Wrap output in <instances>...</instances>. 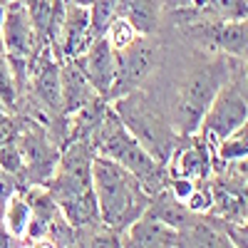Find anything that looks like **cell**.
<instances>
[{"label": "cell", "mask_w": 248, "mask_h": 248, "mask_svg": "<svg viewBox=\"0 0 248 248\" xmlns=\"http://www.w3.org/2000/svg\"><path fill=\"white\" fill-rule=\"evenodd\" d=\"M246 122H248V97L241 90L238 82L229 79L221 87V92L216 94V99L211 102L209 112L203 114L196 134L214 149L216 144H221L226 137L233 134Z\"/></svg>", "instance_id": "8992f818"}, {"label": "cell", "mask_w": 248, "mask_h": 248, "mask_svg": "<svg viewBox=\"0 0 248 248\" xmlns=\"http://www.w3.org/2000/svg\"><path fill=\"white\" fill-rule=\"evenodd\" d=\"M65 3H72V5H82V8H90L94 0H65Z\"/></svg>", "instance_id": "4316f807"}, {"label": "cell", "mask_w": 248, "mask_h": 248, "mask_svg": "<svg viewBox=\"0 0 248 248\" xmlns=\"http://www.w3.org/2000/svg\"><path fill=\"white\" fill-rule=\"evenodd\" d=\"M90 248H122V238L117 231L105 226V231H99L90 238Z\"/></svg>", "instance_id": "603a6c76"}, {"label": "cell", "mask_w": 248, "mask_h": 248, "mask_svg": "<svg viewBox=\"0 0 248 248\" xmlns=\"http://www.w3.org/2000/svg\"><path fill=\"white\" fill-rule=\"evenodd\" d=\"M184 248H236L231 238L221 236L218 231L209 229L203 223H191L189 226V243H181Z\"/></svg>", "instance_id": "ac0fdd59"}, {"label": "cell", "mask_w": 248, "mask_h": 248, "mask_svg": "<svg viewBox=\"0 0 248 248\" xmlns=\"http://www.w3.org/2000/svg\"><path fill=\"white\" fill-rule=\"evenodd\" d=\"M0 45H3V55L10 60L13 70H25L28 62H32L40 52L37 47H45L43 37L37 35L30 20L28 5L20 0L5 3L3 25H0Z\"/></svg>", "instance_id": "52a82bcc"}, {"label": "cell", "mask_w": 248, "mask_h": 248, "mask_svg": "<svg viewBox=\"0 0 248 248\" xmlns=\"http://www.w3.org/2000/svg\"><path fill=\"white\" fill-rule=\"evenodd\" d=\"M159 60V43L152 37H137L132 45L114 50V85L109 99H119L129 92H137L139 85L152 75Z\"/></svg>", "instance_id": "ba28073f"}, {"label": "cell", "mask_w": 248, "mask_h": 248, "mask_svg": "<svg viewBox=\"0 0 248 248\" xmlns=\"http://www.w3.org/2000/svg\"><path fill=\"white\" fill-rule=\"evenodd\" d=\"M211 45L231 57L248 60V17L231 23H206Z\"/></svg>", "instance_id": "4fadbf2b"}, {"label": "cell", "mask_w": 248, "mask_h": 248, "mask_svg": "<svg viewBox=\"0 0 248 248\" xmlns=\"http://www.w3.org/2000/svg\"><path fill=\"white\" fill-rule=\"evenodd\" d=\"M23 167H25V156L17 144H13V141L0 144V169L8 174H17V171H23Z\"/></svg>", "instance_id": "7402d4cb"}, {"label": "cell", "mask_w": 248, "mask_h": 248, "mask_svg": "<svg viewBox=\"0 0 248 248\" xmlns=\"http://www.w3.org/2000/svg\"><path fill=\"white\" fill-rule=\"evenodd\" d=\"M94 154L112 159L122 169H127L132 176L141 181V186L152 196L164 191V164H159L141 144L127 132V127L119 122L114 112L99 117L97 124V141H94Z\"/></svg>", "instance_id": "3957f363"}, {"label": "cell", "mask_w": 248, "mask_h": 248, "mask_svg": "<svg viewBox=\"0 0 248 248\" xmlns=\"http://www.w3.org/2000/svg\"><path fill=\"white\" fill-rule=\"evenodd\" d=\"M0 248H15V238L5 229H0Z\"/></svg>", "instance_id": "d4e9b609"}, {"label": "cell", "mask_w": 248, "mask_h": 248, "mask_svg": "<svg viewBox=\"0 0 248 248\" xmlns=\"http://www.w3.org/2000/svg\"><path fill=\"white\" fill-rule=\"evenodd\" d=\"M30 221H32V206L25 196L20 194H10L5 201V214H3V223H5V231L17 241V238H25L28 229H30Z\"/></svg>", "instance_id": "2e32d148"}, {"label": "cell", "mask_w": 248, "mask_h": 248, "mask_svg": "<svg viewBox=\"0 0 248 248\" xmlns=\"http://www.w3.org/2000/svg\"><path fill=\"white\" fill-rule=\"evenodd\" d=\"M112 112L119 117V122L127 127V132L147 149L159 164H169L174 149H176V132L174 124H169L161 117V112L149 105V99L139 90L129 92L112 102Z\"/></svg>", "instance_id": "277c9868"}, {"label": "cell", "mask_w": 248, "mask_h": 248, "mask_svg": "<svg viewBox=\"0 0 248 248\" xmlns=\"http://www.w3.org/2000/svg\"><path fill=\"white\" fill-rule=\"evenodd\" d=\"M94 149L87 141H75L52 169L50 196L70 226H92L99 221L97 199L92 191Z\"/></svg>", "instance_id": "7a4b0ae2"}, {"label": "cell", "mask_w": 248, "mask_h": 248, "mask_svg": "<svg viewBox=\"0 0 248 248\" xmlns=\"http://www.w3.org/2000/svg\"><path fill=\"white\" fill-rule=\"evenodd\" d=\"M164 0H122L117 15H122L141 37H152L159 28Z\"/></svg>", "instance_id": "5bb4252c"}, {"label": "cell", "mask_w": 248, "mask_h": 248, "mask_svg": "<svg viewBox=\"0 0 248 248\" xmlns=\"http://www.w3.org/2000/svg\"><path fill=\"white\" fill-rule=\"evenodd\" d=\"M231 243L236 248H248V221L236 223L233 229H231Z\"/></svg>", "instance_id": "cb8c5ba5"}, {"label": "cell", "mask_w": 248, "mask_h": 248, "mask_svg": "<svg viewBox=\"0 0 248 248\" xmlns=\"http://www.w3.org/2000/svg\"><path fill=\"white\" fill-rule=\"evenodd\" d=\"M246 79H248V65H246Z\"/></svg>", "instance_id": "f1b7e54d"}, {"label": "cell", "mask_w": 248, "mask_h": 248, "mask_svg": "<svg viewBox=\"0 0 248 248\" xmlns=\"http://www.w3.org/2000/svg\"><path fill=\"white\" fill-rule=\"evenodd\" d=\"M94 43V30H92V15L90 8L65 3V15H62V25L55 37V45H60V52L65 60H77L90 45Z\"/></svg>", "instance_id": "30bf717a"}, {"label": "cell", "mask_w": 248, "mask_h": 248, "mask_svg": "<svg viewBox=\"0 0 248 248\" xmlns=\"http://www.w3.org/2000/svg\"><path fill=\"white\" fill-rule=\"evenodd\" d=\"M194 139L181 149H174L169 164H171V179H186V181H194L201 184L206 176H209L211 169V147L206 144L199 134H191Z\"/></svg>", "instance_id": "8fae6325"}, {"label": "cell", "mask_w": 248, "mask_h": 248, "mask_svg": "<svg viewBox=\"0 0 248 248\" xmlns=\"http://www.w3.org/2000/svg\"><path fill=\"white\" fill-rule=\"evenodd\" d=\"M5 201H8V199L0 196V221H3V214H5Z\"/></svg>", "instance_id": "83f0119b"}, {"label": "cell", "mask_w": 248, "mask_h": 248, "mask_svg": "<svg viewBox=\"0 0 248 248\" xmlns=\"http://www.w3.org/2000/svg\"><path fill=\"white\" fill-rule=\"evenodd\" d=\"M23 248H55V243H50L47 238H35L32 243H25Z\"/></svg>", "instance_id": "484cf974"}, {"label": "cell", "mask_w": 248, "mask_h": 248, "mask_svg": "<svg viewBox=\"0 0 248 248\" xmlns=\"http://www.w3.org/2000/svg\"><path fill=\"white\" fill-rule=\"evenodd\" d=\"M97 92L92 85L85 79V75L79 72V67L72 60H67L65 65H60V107L67 114H79L85 107L94 105Z\"/></svg>", "instance_id": "7c38bea8"}, {"label": "cell", "mask_w": 248, "mask_h": 248, "mask_svg": "<svg viewBox=\"0 0 248 248\" xmlns=\"http://www.w3.org/2000/svg\"><path fill=\"white\" fill-rule=\"evenodd\" d=\"M214 156L223 164H231V161H241V159H248V122L241 124V127L229 134L221 144L214 147Z\"/></svg>", "instance_id": "e0dca14e"}, {"label": "cell", "mask_w": 248, "mask_h": 248, "mask_svg": "<svg viewBox=\"0 0 248 248\" xmlns=\"http://www.w3.org/2000/svg\"><path fill=\"white\" fill-rule=\"evenodd\" d=\"M72 62L92 85L97 97L109 99V92L114 85V47L109 45V40L105 35L94 37V43Z\"/></svg>", "instance_id": "9c48e42d"}, {"label": "cell", "mask_w": 248, "mask_h": 248, "mask_svg": "<svg viewBox=\"0 0 248 248\" xmlns=\"http://www.w3.org/2000/svg\"><path fill=\"white\" fill-rule=\"evenodd\" d=\"M105 37L109 40V45H112L114 50H122V47L132 45L139 35H137V30H134L122 15H114L112 23H109L107 30H105Z\"/></svg>", "instance_id": "ffe728a7"}, {"label": "cell", "mask_w": 248, "mask_h": 248, "mask_svg": "<svg viewBox=\"0 0 248 248\" xmlns=\"http://www.w3.org/2000/svg\"><path fill=\"white\" fill-rule=\"evenodd\" d=\"M231 79V70L223 62H209L199 67L189 79L181 85L179 102H176V129L184 137L199 132L203 114L209 112L211 102L221 92V87Z\"/></svg>", "instance_id": "5b68a950"}, {"label": "cell", "mask_w": 248, "mask_h": 248, "mask_svg": "<svg viewBox=\"0 0 248 248\" xmlns=\"http://www.w3.org/2000/svg\"><path fill=\"white\" fill-rule=\"evenodd\" d=\"M92 191L97 199L99 221L117 233L132 229L152 201V194L137 176L99 154L92 159Z\"/></svg>", "instance_id": "6da1fadb"}, {"label": "cell", "mask_w": 248, "mask_h": 248, "mask_svg": "<svg viewBox=\"0 0 248 248\" xmlns=\"http://www.w3.org/2000/svg\"><path fill=\"white\" fill-rule=\"evenodd\" d=\"M15 99H17V77H15L10 60L0 50V102L5 107H13Z\"/></svg>", "instance_id": "44dd1931"}, {"label": "cell", "mask_w": 248, "mask_h": 248, "mask_svg": "<svg viewBox=\"0 0 248 248\" xmlns=\"http://www.w3.org/2000/svg\"><path fill=\"white\" fill-rule=\"evenodd\" d=\"M119 3H122V0H94V3L90 5L94 37L105 35L107 25L112 23V17H114V15H117V10H119Z\"/></svg>", "instance_id": "d6986e66"}, {"label": "cell", "mask_w": 248, "mask_h": 248, "mask_svg": "<svg viewBox=\"0 0 248 248\" xmlns=\"http://www.w3.org/2000/svg\"><path fill=\"white\" fill-rule=\"evenodd\" d=\"M191 10L209 23H231L248 17V0H191Z\"/></svg>", "instance_id": "9a60e30c"}]
</instances>
